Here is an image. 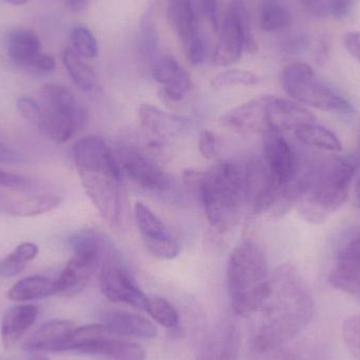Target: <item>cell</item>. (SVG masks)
Segmentation results:
<instances>
[{
    "mask_svg": "<svg viewBox=\"0 0 360 360\" xmlns=\"http://www.w3.org/2000/svg\"><path fill=\"white\" fill-rule=\"evenodd\" d=\"M315 313L312 293L297 269L283 264L270 275V292L258 309L250 333L255 352L270 353L293 340Z\"/></svg>",
    "mask_w": 360,
    "mask_h": 360,
    "instance_id": "1",
    "label": "cell"
},
{
    "mask_svg": "<svg viewBox=\"0 0 360 360\" xmlns=\"http://www.w3.org/2000/svg\"><path fill=\"white\" fill-rule=\"evenodd\" d=\"M73 158L97 211L109 224H117L122 216V169L113 150L101 137L86 136L74 146Z\"/></svg>",
    "mask_w": 360,
    "mask_h": 360,
    "instance_id": "2",
    "label": "cell"
},
{
    "mask_svg": "<svg viewBox=\"0 0 360 360\" xmlns=\"http://www.w3.org/2000/svg\"><path fill=\"white\" fill-rule=\"evenodd\" d=\"M354 167L342 158H323L297 176V203L300 215L312 224H323L348 198Z\"/></svg>",
    "mask_w": 360,
    "mask_h": 360,
    "instance_id": "3",
    "label": "cell"
},
{
    "mask_svg": "<svg viewBox=\"0 0 360 360\" xmlns=\"http://www.w3.org/2000/svg\"><path fill=\"white\" fill-rule=\"evenodd\" d=\"M226 285L234 312L253 316L270 292L268 259L257 241L245 238L233 249L226 264Z\"/></svg>",
    "mask_w": 360,
    "mask_h": 360,
    "instance_id": "4",
    "label": "cell"
},
{
    "mask_svg": "<svg viewBox=\"0 0 360 360\" xmlns=\"http://www.w3.org/2000/svg\"><path fill=\"white\" fill-rule=\"evenodd\" d=\"M198 175L199 197L207 221L216 233L224 234L238 224L245 207V167L224 162Z\"/></svg>",
    "mask_w": 360,
    "mask_h": 360,
    "instance_id": "5",
    "label": "cell"
},
{
    "mask_svg": "<svg viewBox=\"0 0 360 360\" xmlns=\"http://www.w3.org/2000/svg\"><path fill=\"white\" fill-rule=\"evenodd\" d=\"M38 128L55 143L69 141L86 122V113L73 93L60 84H46L41 90Z\"/></svg>",
    "mask_w": 360,
    "mask_h": 360,
    "instance_id": "6",
    "label": "cell"
},
{
    "mask_svg": "<svg viewBox=\"0 0 360 360\" xmlns=\"http://www.w3.org/2000/svg\"><path fill=\"white\" fill-rule=\"evenodd\" d=\"M74 254L56 279L57 294L82 291L113 245L105 236L94 231H84L70 239Z\"/></svg>",
    "mask_w": 360,
    "mask_h": 360,
    "instance_id": "7",
    "label": "cell"
},
{
    "mask_svg": "<svg viewBox=\"0 0 360 360\" xmlns=\"http://www.w3.org/2000/svg\"><path fill=\"white\" fill-rule=\"evenodd\" d=\"M283 90L296 103L323 111L351 113L352 105L317 77L314 70L304 63H295L281 73Z\"/></svg>",
    "mask_w": 360,
    "mask_h": 360,
    "instance_id": "8",
    "label": "cell"
},
{
    "mask_svg": "<svg viewBox=\"0 0 360 360\" xmlns=\"http://www.w3.org/2000/svg\"><path fill=\"white\" fill-rule=\"evenodd\" d=\"M111 250L101 262L99 285L103 295L113 302L135 309H145L148 296L139 287L128 269Z\"/></svg>",
    "mask_w": 360,
    "mask_h": 360,
    "instance_id": "9",
    "label": "cell"
},
{
    "mask_svg": "<svg viewBox=\"0 0 360 360\" xmlns=\"http://www.w3.org/2000/svg\"><path fill=\"white\" fill-rule=\"evenodd\" d=\"M283 186L274 179L264 162L252 160L245 165V207L252 213L275 212L283 197Z\"/></svg>",
    "mask_w": 360,
    "mask_h": 360,
    "instance_id": "10",
    "label": "cell"
},
{
    "mask_svg": "<svg viewBox=\"0 0 360 360\" xmlns=\"http://www.w3.org/2000/svg\"><path fill=\"white\" fill-rule=\"evenodd\" d=\"M135 221L147 251L162 260L179 256V245L166 224L147 205L137 201L134 205Z\"/></svg>",
    "mask_w": 360,
    "mask_h": 360,
    "instance_id": "11",
    "label": "cell"
},
{
    "mask_svg": "<svg viewBox=\"0 0 360 360\" xmlns=\"http://www.w3.org/2000/svg\"><path fill=\"white\" fill-rule=\"evenodd\" d=\"M116 158L122 171L141 188L152 192H166L172 186L170 175L139 150L122 147Z\"/></svg>",
    "mask_w": 360,
    "mask_h": 360,
    "instance_id": "12",
    "label": "cell"
},
{
    "mask_svg": "<svg viewBox=\"0 0 360 360\" xmlns=\"http://www.w3.org/2000/svg\"><path fill=\"white\" fill-rule=\"evenodd\" d=\"M6 49L11 60L21 69L50 73L56 68L54 58L41 51V41L35 32L17 27L8 33Z\"/></svg>",
    "mask_w": 360,
    "mask_h": 360,
    "instance_id": "13",
    "label": "cell"
},
{
    "mask_svg": "<svg viewBox=\"0 0 360 360\" xmlns=\"http://www.w3.org/2000/svg\"><path fill=\"white\" fill-rule=\"evenodd\" d=\"M264 164L281 186H287L300 174V162L292 146L281 133H264Z\"/></svg>",
    "mask_w": 360,
    "mask_h": 360,
    "instance_id": "14",
    "label": "cell"
},
{
    "mask_svg": "<svg viewBox=\"0 0 360 360\" xmlns=\"http://www.w3.org/2000/svg\"><path fill=\"white\" fill-rule=\"evenodd\" d=\"M154 79L162 84L158 95L166 103H179L193 88L190 74L170 55L160 56L152 65Z\"/></svg>",
    "mask_w": 360,
    "mask_h": 360,
    "instance_id": "15",
    "label": "cell"
},
{
    "mask_svg": "<svg viewBox=\"0 0 360 360\" xmlns=\"http://www.w3.org/2000/svg\"><path fill=\"white\" fill-rule=\"evenodd\" d=\"M334 289L360 295V234L342 248L329 274Z\"/></svg>",
    "mask_w": 360,
    "mask_h": 360,
    "instance_id": "16",
    "label": "cell"
},
{
    "mask_svg": "<svg viewBox=\"0 0 360 360\" xmlns=\"http://www.w3.org/2000/svg\"><path fill=\"white\" fill-rule=\"evenodd\" d=\"M315 122V116L295 101L268 95L266 124L269 131L288 132Z\"/></svg>",
    "mask_w": 360,
    "mask_h": 360,
    "instance_id": "17",
    "label": "cell"
},
{
    "mask_svg": "<svg viewBox=\"0 0 360 360\" xmlns=\"http://www.w3.org/2000/svg\"><path fill=\"white\" fill-rule=\"evenodd\" d=\"M266 101L268 95L251 99L226 112L220 122L222 126L238 134L268 132Z\"/></svg>",
    "mask_w": 360,
    "mask_h": 360,
    "instance_id": "18",
    "label": "cell"
},
{
    "mask_svg": "<svg viewBox=\"0 0 360 360\" xmlns=\"http://www.w3.org/2000/svg\"><path fill=\"white\" fill-rule=\"evenodd\" d=\"M139 120L143 131L158 139H174L188 126L186 118L162 111L150 103H143L139 107Z\"/></svg>",
    "mask_w": 360,
    "mask_h": 360,
    "instance_id": "19",
    "label": "cell"
},
{
    "mask_svg": "<svg viewBox=\"0 0 360 360\" xmlns=\"http://www.w3.org/2000/svg\"><path fill=\"white\" fill-rule=\"evenodd\" d=\"M74 323L63 319L49 321L23 344L27 352H65L68 340L75 329Z\"/></svg>",
    "mask_w": 360,
    "mask_h": 360,
    "instance_id": "20",
    "label": "cell"
},
{
    "mask_svg": "<svg viewBox=\"0 0 360 360\" xmlns=\"http://www.w3.org/2000/svg\"><path fill=\"white\" fill-rule=\"evenodd\" d=\"M105 323L109 331L118 338H136L152 340L158 334L152 321L136 313L111 310L105 314Z\"/></svg>",
    "mask_w": 360,
    "mask_h": 360,
    "instance_id": "21",
    "label": "cell"
},
{
    "mask_svg": "<svg viewBox=\"0 0 360 360\" xmlns=\"http://www.w3.org/2000/svg\"><path fill=\"white\" fill-rule=\"evenodd\" d=\"M218 33L219 36L214 49L212 63L217 67H228L238 63L245 52V40L228 13Z\"/></svg>",
    "mask_w": 360,
    "mask_h": 360,
    "instance_id": "22",
    "label": "cell"
},
{
    "mask_svg": "<svg viewBox=\"0 0 360 360\" xmlns=\"http://www.w3.org/2000/svg\"><path fill=\"white\" fill-rule=\"evenodd\" d=\"M38 314L39 309L35 304H19L6 310L0 325L4 348L12 349L34 325Z\"/></svg>",
    "mask_w": 360,
    "mask_h": 360,
    "instance_id": "23",
    "label": "cell"
},
{
    "mask_svg": "<svg viewBox=\"0 0 360 360\" xmlns=\"http://www.w3.org/2000/svg\"><path fill=\"white\" fill-rule=\"evenodd\" d=\"M167 15L184 48L199 36L192 0H169Z\"/></svg>",
    "mask_w": 360,
    "mask_h": 360,
    "instance_id": "24",
    "label": "cell"
},
{
    "mask_svg": "<svg viewBox=\"0 0 360 360\" xmlns=\"http://www.w3.org/2000/svg\"><path fill=\"white\" fill-rule=\"evenodd\" d=\"M60 202V197L53 194L12 196L6 198L0 197V207L4 211L21 217L46 213L58 207Z\"/></svg>",
    "mask_w": 360,
    "mask_h": 360,
    "instance_id": "25",
    "label": "cell"
},
{
    "mask_svg": "<svg viewBox=\"0 0 360 360\" xmlns=\"http://www.w3.org/2000/svg\"><path fill=\"white\" fill-rule=\"evenodd\" d=\"M57 294L56 279L30 276L15 283L8 293V300L23 302L42 300Z\"/></svg>",
    "mask_w": 360,
    "mask_h": 360,
    "instance_id": "26",
    "label": "cell"
},
{
    "mask_svg": "<svg viewBox=\"0 0 360 360\" xmlns=\"http://www.w3.org/2000/svg\"><path fill=\"white\" fill-rule=\"evenodd\" d=\"M92 356L107 360H145L143 347L135 342L120 340L118 336L110 335L98 342L91 352Z\"/></svg>",
    "mask_w": 360,
    "mask_h": 360,
    "instance_id": "27",
    "label": "cell"
},
{
    "mask_svg": "<svg viewBox=\"0 0 360 360\" xmlns=\"http://www.w3.org/2000/svg\"><path fill=\"white\" fill-rule=\"evenodd\" d=\"M82 58L72 48L63 51V65L74 84L84 92H92L98 88V78L93 68Z\"/></svg>",
    "mask_w": 360,
    "mask_h": 360,
    "instance_id": "28",
    "label": "cell"
},
{
    "mask_svg": "<svg viewBox=\"0 0 360 360\" xmlns=\"http://www.w3.org/2000/svg\"><path fill=\"white\" fill-rule=\"evenodd\" d=\"M294 133L298 141H302L304 145L325 151H342V143L338 135L316 122L302 126Z\"/></svg>",
    "mask_w": 360,
    "mask_h": 360,
    "instance_id": "29",
    "label": "cell"
},
{
    "mask_svg": "<svg viewBox=\"0 0 360 360\" xmlns=\"http://www.w3.org/2000/svg\"><path fill=\"white\" fill-rule=\"evenodd\" d=\"M292 17L285 6L276 0H264L259 15V25L262 31H281L289 27Z\"/></svg>",
    "mask_w": 360,
    "mask_h": 360,
    "instance_id": "30",
    "label": "cell"
},
{
    "mask_svg": "<svg viewBox=\"0 0 360 360\" xmlns=\"http://www.w3.org/2000/svg\"><path fill=\"white\" fill-rule=\"evenodd\" d=\"M229 15L232 17L245 40V51L249 53L257 52V42L252 29L249 12L245 0H231L228 8Z\"/></svg>",
    "mask_w": 360,
    "mask_h": 360,
    "instance_id": "31",
    "label": "cell"
},
{
    "mask_svg": "<svg viewBox=\"0 0 360 360\" xmlns=\"http://www.w3.org/2000/svg\"><path fill=\"white\" fill-rule=\"evenodd\" d=\"M150 316L167 329H174L179 326V316L176 309L165 298L160 296L148 297L145 309Z\"/></svg>",
    "mask_w": 360,
    "mask_h": 360,
    "instance_id": "32",
    "label": "cell"
},
{
    "mask_svg": "<svg viewBox=\"0 0 360 360\" xmlns=\"http://www.w3.org/2000/svg\"><path fill=\"white\" fill-rule=\"evenodd\" d=\"M237 335L234 330L228 329L221 340H216L207 349L203 360H235L236 359Z\"/></svg>",
    "mask_w": 360,
    "mask_h": 360,
    "instance_id": "33",
    "label": "cell"
},
{
    "mask_svg": "<svg viewBox=\"0 0 360 360\" xmlns=\"http://www.w3.org/2000/svg\"><path fill=\"white\" fill-rule=\"evenodd\" d=\"M258 82H259V79L253 72L231 69L217 74L212 79L211 84L213 88L221 89L237 86H255L258 84Z\"/></svg>",
    "mask_w": 360,
    "mask_h": 360,
    "instance_id": "34",
    "label": "cell"
},
{
    "mask_svg": "<svg viewBox=\"0 0 360 360\" xmlns=\"http://www.w3.org/2000/svg\"><path fill=\"white\" fill-rule=\"evenodd\" d=\"M72 49L84 58H95L98 55V44L90 30L77 27L71 35Z\"/></svg>",
    "mask_w": 360,
    "mask_h": 360,
    "instance_id": "35",
    "label": "cell"
},
{
    "mask_svg": "<svg viewBox=\"0 0 360 360\" xmlns=\"http://www.w3.org/2000/svg\"><path fill=\"white\" fill-rule=\"evenodd\" d=\"M342 338L355 359L360 360V314L351 316L342 326Z\"/></svg>",
    "mask_w": 360,
    "mask_h": 360,
    "instance_id": "36",
    "label": "cell"
},
{
    "mask_svg": "<svg viewBox=\"0 0 360 360\" xmlns=\"http://www.w3.org/2000/svg\"><path fill=\"white\" fill-rule=\"evenodd\" d=\"M198 149L205 160L217 158L221 150L219 139L215 133L210 130H202L199 133Z\"/></svg>",
    "mask_w": 360,
    "mask_h": 360,
    "instance_id": "37",
    "label": "cell"
},
{
    "mask_svg": "<svg viewBox=\"0 0 360 360\" xmlns=\"http://www.w3.org/2000/svg\"><path fill=\"white\" fill-rule=\"evenodd\" d=\"M35 182L21 175L6 172L0 169V186L13 190L27 191L35 186Z\"/></svg>",
    "mask_w": 360,
    "mask_h": 360,
    "instance_id": "38",
    "label": "cell"
},
{
    "mask_svg": "<svg viewBox=\"0 0 360 360\" xmlns=\"http://www.w3.org/2000/svg\"><path fill=\"white\" fill-rule=\"evenodd\" d=\"M17 109H18L19 113L22 115L23 118L38 126L41 110H40V105L37 103L32 101L31 98H27V97H21L17 101Z\"/></svg>",
    "mask_w": 360,
    "mask_h": 360,
    "instance_id": "39",
    "label": "cell"
},
{
    "mask_svg": "<svg viewBox=\"0 0 360 360\" xmlns=\"http://www.w3.org/2000/svg\"><path fill=\"white\" fill-rule=\"evenodd\" d=\"M184 53H186V58L193 65H201L205 61L207 50H205V42L200 35L197 36L184 48Z\"/></svg>",
    "mask_w": 360,
    "mask_h": 360,
    "instance_id": "40",
    "label": "cell"
},
{
    "mask_svg": "<svg viewBox=\"0 0 360 360\" xmlns=\"http://www.w3.org/2000/svg\"><path fill=\"white\" fill-rule=\"evenodd\" d=\"M38 247L35 243H23L13 250L12 253L8 254L13 259L16 260L19 264H25L32 262L37 256Z\"/></svg>",
    "mask_w": 360,
    "mask_h": 360,
    "instance_id": "41",
    "label": "cell"
},
{
    "mask_svg": "<svg viewBox=\"0 0 360 360\" xmlns=\"http://www.w3.org/2000/svg\"><path fill=\"white\" fill-rule=\"evenodd\" d=\"M205 16L207 17L210 25L214 31L219 32L221 27V17H220L219 1L218 0H201Z\"/></svg>",
    "mask_w": 360,
    "mask_h": 360,
    "instance_id": "42",
    "label": "cell"
},
{
    "mask_svg": "<svg viewBox=\"0 0 360 360\" xmlns=\"http://www.w3.org/2000/svg\"><path fill=\"white\" fill-rule=\"evenodd\" d=\"M25 264H19L13 259L10 255L0 258V277L1 278H11L20 274L25 269Z\"/></svg>",
    "mask_w": 360,
    "mask_h": 360,
    "instance_id": "43",
    "label": "cell"
},
{
    "mask_svg": "<svg viewBox=\"0 0 360 360\" xmlns=\"http://www.w3.org/2000/svg\"><path fill=\"white\" fill-rule=\"evenodd\" d=\"M342 44L349 54L360 63V31L346 32L342 36Z\"/></svg>",
    "mask_w": 360,
    "mask_h": 360,
    "instance_id": "44",
    "label": "cell"
},
{
    "mask_svg": "<svg viewBox=\"0 0 360 360\" xmlns=\"http://www.w3.org/2000/svg\"><path fill=\"white\" fill-rule=\"evenodd\" d=\"M25 162V158L20 153L6 145L0 136V162L8 165H19Z\"/></svg>",
    "mask_w": 360,
    "mask_h": 360,
    "instance_id": "45",
    "label": "cell"
},
{
    "mask_svg": "<svg viewBox=\"0 0 360 360\" xmlns=\"http://www.w3.org/2000/svg\"><path fill=\"white\" fill-rule=\"evenodd\" d=\"M356 0H330V11L336 18H344L352 11Z\"/></svg>",
    "mask_w": 360,
    "mask_h": 360,
    "instance_id": "46",
    "label": "cell"
},
{
    "mask_svg": "<svg viewBox=\"0 0 360 360\" xmlns=\"http://www.w3.org/2000/svg\"><path fill=\"white\" fill-rule=\"evenodd\" d=\"M330 51H331L330 38L328 36H323L319 39L316 50H315V59H316L317 63L323 65L329 58Z\"/></svg>",
    "mask_w": 360,
    "mask_h": 360,
    "instance_id": "47",
    "label": "cell"
},
{
    "mask_svg": "<svg viewBox=\"0 0 360 360\" xmlns=\"http://www.w3.org/2000/svg\"><path fill=\"white\" fill-rule=\"evenodd\" d=\"M308 44L309 39L307 36H298V37H295L291 41L288 42L287 46H285V51L291 53L298 52V51L306 49Z\"/></svg>",
    "mask_w": 360,
    "mask_h": 360,
    "instance_id": "48",
    "label": "cell"
},
{
    "mask_svg": "<svg viewBox=\"0 0 360 360\" xmlns=\"http://www.w3.org/2000/svg\"><path fill=\"white\" fill-rule=\"evenodd\" d=\"M92 0H65L70 10L75 13H82L88 8Z\"/></svg>",
    "mask_w": 360,
    "mask_h": 360,
    "instance_id": "49",
    "label": "cell"
},
{
    "mask_svg": "<svg viewBox=\"0 0 360 360\" xmlns=\"http://www.w3.org/2000/svg\"><path fill=\"white\" fill-rule=\"evenodd\" d=\"M304 6L308 8H311V10H316L317 6H319V0H302Z\"/></svg>",
    "mask_w": 360,
    "mask_h": 360,
    "instance_id": "50",
    "label": "cell"
},
{
    "mask_svg": "<svg viewBox=\"0 0 360 360\" xmlns=\"http://www.w3.org/2000/svg\"><path fill=\"white\" fill-rule=\"evenodd\" d=\"M4 1L14 4V6H22V4H27V2L32 1V0H4Z\"/></svg>",
    "mask_w": 360,
    "mask_h": 360,
    "instance_id": "51",
    "label": "cell"
},
{
    "mask_svg": "<svg viewBox=\"0 0 360 360\" xmlns=\"http://www.w3.org/2000/svg\"><path fill=\"white\" fill-rule=\"evenodd\" d=\"M355 194H356L357 202H359L360 209V179L357 180L356 184H355Z\"/></svg>",
    "mask_w": 360,
    "mask_h": 360,
    "instance_id": "52",
    "label": "cell"
},
{
    "mask_svg": "<svg viewBox=\"0 0 360 360\" xmlns=\"http://www.w3.org/2000/svg\"><path fill=\"white\" fill-rule=\"evenodd\" d=\"M32 360H48L46 357L41 356V355H37V356L34 357Z\"/></svg>",
    "mask_w": 360,
    "mask_h": 360,
    "instance_id": "53",
    "label": "cell"
}]
</instances>
